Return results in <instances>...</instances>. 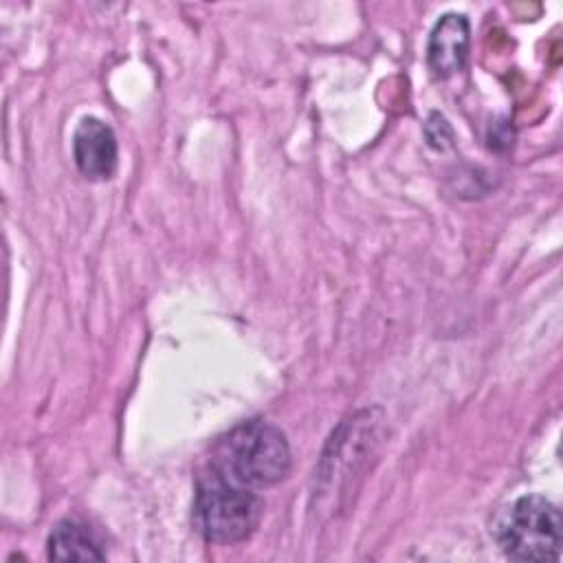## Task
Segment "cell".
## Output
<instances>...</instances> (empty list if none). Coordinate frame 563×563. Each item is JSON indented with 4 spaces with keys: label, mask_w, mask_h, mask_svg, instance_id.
Wrapping results in <instances>:
<instances>
[{
    "label": "cell",
    "mask_w": 563,
    "mask_h": 563,
    "mask_svg": "<svg viewBox=\"0 0 563 563\" xmlns=\"http://www.w3.org/2000/svg\"><path fill=\"white\" fill-rule=\"evenodd\" d=\"M292 464L286 435L262 420H249L224 433L211 451V468L246 488L282 482Z\"/></svg>",
    "instance_id": "1"
},
{
    "label": "cell",
    "mask_w": 563,
    "mask_h": 563,
    "mask_svg": "<svg viewBox=\"0 0 563 563\" xmlns=\"http://www.w3.org/2000/svg\"><path fill=\"white\" fill-rule=\"evenodd\" d=\"M264 504L242 484L209 468L198 477L191 521L202 539L211 543H238L253 534L262 519Z\"/></svg>",
    "instance_id": "2"
},
{
    "label": "cell",
    "mask_w": 563,
    "mask_h": 563,
    "mask_svg": "<svg viewBox=\"0 0 563 563\" xmlns=\"http://www.w3.org/2000/svg\"><path fill=\"white\" fill-rule=\"evenodd\" d=\"M497 541L512 561H556L563 543L561 512L543 495L519 497L499 523Z\"/></svg>",
    "instance_id": "3"
},
{
    "label": "cell",
    "mask_w": 563,
    "mask_h": 563,
    "mask_svg": "<svg viewBox=\"0 0 563 563\" xmlns=\"http://www.w3.org/2000/svg\"><path fill=\"white\" fill-rule=\"evenodd\" d=\"M73 158L77 169L90 180H106L117 169L119 147L112 128L97 119L86 117L73 134Z\"/></svg>",
    "instance_id": "4"
},
{
    "label": "cell",
    "mask_w": 563,
    "mask_h": 563,
    "mask_svg": "<svg viewBox=\"0 0 563 563\" xmlns=\"http://www.w3.org/2000/svg\"><path fill=\"white\" fill-rule=\"evenodd\" d=\"M471 44V24L462 13H444L429 33L427 62L433 75L449 77L464 68Z\"/></svg>",
    "instance_id": "5"
},
{
    "label": "cell",
    "mask_w": 563,
    "mask_h": 563,
    "mask_svg": "<svg viewBox=\"0 0 563 563\" xmlns=\"http://www.w3.org/2000/svg\"><path fill=\"white\" fill-rule=\"evenodd\" d=\"M48 559L53 561H103L106 552L101 550L97 537L79 521L64 519L59 521L46 541Z\"/></svg>",
    "instance_id": "6"
},
{
    "label": "cell",
    "mask_w": 563,
    "mask_h": 563,
    "mask_svg": "<svg viewBox=\"0 0 563 563\" xmlns=\"http://www.w3.org/2000/svg\"><path fill=\"white\" fill-rule=\"evenodd\" d=\"M427 125H429V128H435V134H429V136H427L433 147L444 150L446 145H451V128H449V123H446L442 117L431 114V119L427 121Z\"/></svg>",
    "instance_id": "7"
}]
</instances>
